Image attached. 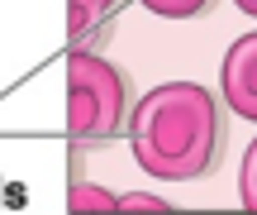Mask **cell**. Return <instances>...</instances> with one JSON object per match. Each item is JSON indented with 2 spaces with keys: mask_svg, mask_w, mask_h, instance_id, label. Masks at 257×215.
<instances>
[{
  "mask_svg": "<svg viewBox=\"0 0 257 215\" xmlns=\"http://www.w3.org/2000/svg\"><path fill=\"white\" fill-rule=\"evenodd\" d=\"M128 144L143 172L162 182L210 177L224 153V110L195 82H167L128 115Z\"/></svg>",
  "mask_w": 257,
  "mask_h": 215,
  "instance_id": "obj_1",
  "label": "cell"
},
{
  "mask_svg": "<svg viewBox=\"0 0 257 215\" xmlns=\"http://www.w3.org/2000/svg\"><path fill=\"white\" fill-rule=\"evenodd\" d=\"M128 77L110 57L72 48L67 53V134L76 144H105L128 129Z\"/></svg>",
  "mask_w": 257,
  "mask_h": 215,
  "instance_id": "obj_2",
  "label": "cell"
},
{
  "mask_svg": "<svg viewBox=\"0 0 257 215\" xmlns=\"http://www.w3.org/2000/svg\"><path fill=\"white\" fill-rule=\"evenodd\" d=\"M219 91H224V105L233 115L257 124V29L243 34L238 43L224 53V67H219Z\"/></svg>",
  "mask_w": 257,
  "mask_h": 215,
  "instance_id": "obj_3",
  "label": "cell"
},
{
  "mask_svg": "<svg viewBox=\"0 0 257 215\" xmlns=\"http://www.w3.org/2000/svg\"><path fill=\"white\" fill-rule=\"evenodd\" d=\"M124 0H67V29H72V38L81 43V38H91L95 29H105L114 15H119Z\"/></svg>",
  "mask_w": 257,
  "mask_h": 215,
  "instance_id": "obj_4",
  "label": "cell"
},
{
  "mask_svg": "<svg viewBox=\"0 0 257 215\" xmlns=\"http://www.w3.org/2000/svg\"><path fill=\"white\" fill-rule=\"evenodd\" d=\"M138 5H148L162 19H195V15H205L214 0H138Z\"/></svg>",
  "mask_w": 257,
  "mask_h": 215,
  "instance_id": "obj_5",
  "label": "cell"
},
{
  "mask_svg": "<svg viewBox=\"0 0 257 215\" xmlns=\"http://www.w3.org/2000/svg\"><path fill=\"white\" fill-rule=\"evenodd\" d=\"M238 201L248 210H257V139L248 144V153H243V168H238Z\"/></svg>",
  "mask_w": 257,
  "mask_h": 215,
  "instance_id": "obj_6",
  "label": "cell"
},
{
  "mask_svg": "<svg viewBox=\"0 0 257 215\" xmlns=\"http://www.w3.org/2000/svg\"><path fill=\"white\" fill-rule=\"evenodd\" d=\"M72 210H119V196H110L100 187H76L72 191Z\"/></svg>",
  "mask_w": 257,
  "mask_h": 215,
  "instance_id": "obj_7",
  "label": "cell"
},
{
  "mask_svg": "<svg viewBox=\"0 0 257 215\" xmlns=\"http://www.w3.org/2000/svg\"><path fill=\"white\" fill-rule=\"evenodd\" d=\"M119 210H167V201H157V196H138V191H128V196H119Z\"/></svg>",
  "mask_w": 257,
  "mask_h": 215,
  "instance_id": "obj_8",
  "label": "cell"
},
{
  "mask_svg": "<svg viewBox=\"0 0 257 215\" xmlns=\"http://www.w3.org/2000/svg\"><path fill=\"white\" fill-rule=\"evenodd\" d=\"M233 5H238L243 15H257V0H233Z\"/></svg>",
  "mask_w": 257,
  "mask_h": 215,
  "instance_id": "obj_9",
  "label": "cell"
}]
</instances>
